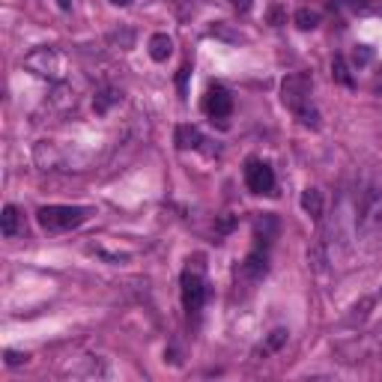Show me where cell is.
Masks as SVG:
<instances>
[{
  "instance_id": "cell-24",
  "label": "cell",
  "mask_w": 382,
  "mask_h": 382,
  "mask_svg": "<svg viewBox=\"0 0 382 382\" xmlns=\"http://www.w3.org/2000/svg\"><path fill=\"white\" fill-rule=\"evenodd\" d=\"M349 6H353V9H367L370 0H349Z\"/></svg>"
},
{
  "instance_id": "cell-17",
  "label": "cell",
  "mask_w": 382,
  "mask_h": 382,
  "mask_svg": "<svg viewBox=\"0 0 382 382\" xmlns=\"http://www.w3.org/2000/svg\"><path fill=\"white\" fill-rule=\"evenodd\" d=\"M284 344H287V329H275L266 340V353H275V349H281Z\"/></svg>"
},
{
  "instance_id": "cell-5",
  "label": "cell",
  "mask_w": 382,
  "mask_h": 382,
  "mask_svg": "<svg viewBox=\"0 0 382 382\" xmlns=\"http://www.w3.org/2000/svg\"><path fill=\"white\" fill-rule=\"evenodd\" d=\"M358 227L361 230L382 227V183H370L365 191H361V200H358Z\"/></svg>"
},
{
  "instance_id": "cell-9",
  "label": "cell",
  "mask_w": 382,
  "mask_h": 382,
  "mask_svg": "<svg viewBox=\"0 0 382 382\" xmlns=\"http://www.w3.org/2000/svg\"><path fill=\"white\" fill-rule=\"evenodd\" d=\"M266 269H269V254H266V248H260V245H254V251L245 257V263H242V272H245V278H251V281H260L266 275Z\"/></svg>"
},
{
  "instance_id": "cell-20",
  "label": "cell",
  "mask_w": 382,
  "mask_h": 382,
  "mask_svg": "<svg viewBox=\"0 0 382 382\" xmlns=\"http://www.w3.org/2000/svg\"><path fill=\"white\" fill-rule=\"evenodd\" d=\"M188 75H191V66L185 63L183 69H179V75H176V87H179V96H188Z\"/></svg>"
},
{
  "instance_id": "cell-13",
  "label": "cell",
  "mask_w": 382,
  "mask_h": 382,
  "mask_svg": "<svg viewBox=\"0 0 382 382\" xmlns=\"http://www.w3.org/2000/svg\"><path fill=\"white\" fill-rule=\"evenodd\" d=\"M301 209L310 215V218H319L323 215V194L317 188H305L301 191Z\"/></svg>"
},
{
  "instance_id": "cell-1",
  "label": "cell",
  "mask_w": 382,
  "mask_h": 382,
  "mask_svg": "<svg viewBox=\"0 0 382 382\" xmlns=\"http://www.w3.org/2000/svg\"><path fill=\"white\" fill-rule=\"evenodd\" d=\"M310 90H314L310 75L308 72H293V75L284 78V84H281V99H284V105L299 117L301 126L319 128V110L314 108V102H310Z\"/></svg>"
},
{
  "instance_id": "cell-26",
  "label": "cell",
  "mask_w": 382,
  "mask_h": 382,
  "mask_svg": "<svg viewBox=\"0 0 382 382\" xmlns=\"http://www.w3.org/2000/svg\"><path fill=\"white\" fill-rule=\"evenodd\" d=\"M374 90H376V93L382 90V75H376V81H374Z\"/></svg>"
},
{
  "instance_id": "cell-11",
  "label": "cell",
  "mask_w": 382,
  "mask_h": 382,
  "mask_svg": "<svg viewBox=\"0 0 382 382\" xmlns=\"http://www.w3.org/2000/svg\"><path fill=\"white\" fill-rule=\"evenodd\" d=\"M174 140H176L179 149H200V144H204V135H200L197 126H188L185 123V126H176Z\"/></svg>"
},
{
  "instance_id": "cell-18",
  "label": "cell",
  "mask_w": 382,
  "mask_h": 382,
  "mask_svg": "<svg viewBox=\"0 0 382 382\" xmlns=\"http://www.w3.org/2000/svg\"><path fill=\"white\" fill-rule=\"evenodd\" d=\"M266 18H269V24L272 27H281V24H287V13H284V6H269V13H266Z\"/></svg>"
},
{
  "instance_id": "cell-8",
  "label": "cell",
  "mask_w": 382,
  "mask_h": 382,
  "mask_svg": "<svg viewBox=\"0 0 382 382\" xmlns=\"http://www.w3.org/2000/svg\"><path fill=\"white\" fill-rule=\"evenodd\" d=\"M0 233H3L6 239H15V236L24 233V215H22V209L18 206H13V204L3 206V215H0Z\"/></svg>"
},
{
  "instance_id": "cell-7",
  "label": "cell",
  "mask_w": 382,
  "mask_h": 382,
  "mask_svg": "<svg viewBox=\"0 0 382 382\" xmlns=\"http://www.w3.org/2000/svg\"><path fill=\"white\" fill-rule=\"evenodd\" d=\"M230 110H233V96H230V90L221 87V84H213L204 96V114L213 119V123L215 119L218 123H224V119L230 117Z\"/></svg>"
},
{
  "instance_id": "cell-12",
  "label": "cell",
  "mask_w": 382,
  "mask_h": 382,
  "mask_svg": "<svg viewBox=\"0 0 382 382\" xmlns=\"http://www.w3.org/2000/svg\"><path fill=\"white\" fill-rule=\"evenodd\" d=\"M170 54H174V39H170L167 33H156L153 39H149V57H153L156 63H165Z\"/></svg>"
},
{
  "instance_id": "cell-27",
  "label": "cell",
  "mask_w": 382,
  "mask_h": 382,
  "mask_svg": "<svg viewBox=\"0 0 382 382\" xmlns=\"http://www.w3.org/2000/svg\"><path fill=\"white\" fill-rule=\"evenodd\" d=\"M57 6H60V9H69L72 3H69V0H57Z\"/></svg>"
},
{
  "instance_id": "cell-3",
  "label": "cell",
  "mask_w": 382,
  "mask_h": 382,
  "mask_svg": "<svg viewBox=\"0 0 382 382\" xmlns=\"http://www.w3.org/2000/svg\"><path fill=\"white\" fill-rule=\"evenodd\" d=\"M206 301V278H204V263L194 260V266H188L183 272V308L188 314H200Z\"/></svg>"
},
{
  "instance_id": "cell-23",
  "label": "cell",
  "mask_w": 382,
  "mask_h": 382,
  "mask_svg": "<svg viewBox=\"0 0 382 382\" xmlns=\"http://www.w3.org/2000/svg\"><path fill=\"white\" fill-rule=\"evenodd\" d=\"M233 224H236V218H221V224H218V233H227V230H233Z\"/></svg>"
},
{
  "instance_id": "cell-19",
  "label": "cell",
  "mask_w": 382,
  "mask_h": 382,
  "mask_svg": "<svg viewBox=\"0 0 382 382\" xmlns=\"http://www.w3.org/2000/svg\"><path fill=\"white\" fill-rule=\"evenodd\" d=\"M370 60H374V51H370L367 45H358L356 54H353V63H356V66H367Z\"/></svg>"
},
{
  "instance_id": "cell-21",
  "label": "cell",
  "mask_w": 382,
  "mask_h": 382,
  "mask_svg": "<svg viewBox=\"0 0 382 382\" xmlns=\"http://www.w3.org/2000/svg\"><path fill=\"white\" fill-rule=\"evenodd\" d=\"M3 356H6V365L9 367H18V365H24V361H27V356L24 353H15V349H6Z\"/></svg>"
},
{
  "instance_id": "cell-4",
  "label": "cell",
  "mask_w": 382,
  "mask_h": 382,
  "mask_svg": "<svg viewBox=\"0 0 382 382\" xmlns=\"http://www.w3.org/2000/svg\"><path fill=\"white\" fill-rule=\"evenodd\" d=\"M24 66H27L33 75L51 78V81L63 78V72H66V60H63V54H60L57 48H36L33 54L24 57Z\"/></svg>"
},
{
  "instance_id": "cell-22",
  "label": "cell",
  "mask_w": 382,
  "mask_h": 382,
  "mask_svg": "<svg viewBox=\"0 0 382 382\" xmlns=\"http://www.w3.org/2000/svg\"><path fill=\"white\" fill-rule=\"evenodd\" d=\"M230 3H233L236 13H248V9L254 6V0H230Z\"/></svg>"
},
{
  "instance_id": "cell-6",
  "label": "cell",
  "mask_w": 382,
  "mask_h": 382,
  "mask_svg": "<svg viewBox=\"0 0 382 382\" xmlns=\"http://www.w3.org/2000/svg\"><path fill=\"white\" fill-rule=\"evenodd\" d=\"M245 185L254 194H272L275 191V170L260 158H248L245 165Z\"/></svg>"
},
{
  "instance_id": "cell-25",
  "label": "cell",
  "mask_w": 382,
  "mask_h": 382,
  "mask_svg": "<svg viewBox=\"0 0 382 382\" xmlns=\"http://www.w3.org/2000/svg\"><path fill=\"white\" fill-rule=\"evenodd\" d=\"M110 3H114V6H128L132 0H110Z\"/></svg>"
},
{
  "instance_id": "cell-16",
  "label": "cell",
  "mask_w": 382,
  "mask_h": 382,
  "mask_svg": "<svg viewBox=\"0 0 382 382\" xmlns=\"http://www.w3.org/2000/svg\"><path fill=\"white\" fill-rule=\"evenodd\" d=\"M296 24H299V30H314L317 24H319V15L314 13V9H299L296 13Z\"/></svg>"
},
{
  "instance_id": "cell-10",
  "label": "cell",
  "mask_w": 382,
  "mask_h": 382,
  "mask_svg": "<svg viewBox=\"0 0 382 382\" xmlns=\"http://www.w3.org/2000/svg\"><path fill=\"white\" fill-rule=\"evenodd\" d=\"M275 233H278V221H275L272 215L257 218V224H254V239H257L260 248H269V245H272Z\"/></svg>"
},
{
  "instance_id": "cell-2",
  "label": "cell",
  "mask_w": 382,
  "mask_h": 382,
  "mask_svg": "<svg viewBox=\"0 0 382 382\" xmlns=\"http://www.w3.org/2000/svg\"><path fill=\"white\" fill-rule=\"evenodd\" d=\"M93 215V209L90 206H42L36 213V221L39 227L51 230V233H63V230H75L81 227L84 221Z\"/></svg>"
},
{
  "instance_id": "cell-15",
  "label": "cell",
  "mask_w": 382,
  "mask_h": 382,
  "mask_svg": "<svg viewBox=\"0 0 382 382\" xmlns=\"http://www.w3.org/2000/svg\"><path fill=\"white\" fill-rule=\"evenodd\" d=\"M119 102H123V93L108 87V90H102V93L93 99V110H96V114H108V110L114 108V105H119Z\"/></svg>"
},
{
  "instance_id": "cell-14",
  "label": "cell",
  "mask_w": 382,
  "mask_h": 382,
  "mask_svg": "<svg viewBox=\"0 0 382 382\" xmlns=\"http://www.w3.org/2000/svg\"><path fill=\"white\" fill-rule=\"evenodd\" d=\"M331 78H335L338 84H344V87H356V78H353V72H349L347 57H340V54H335V60H331Z\"/></svg>"
}]
</instances>
